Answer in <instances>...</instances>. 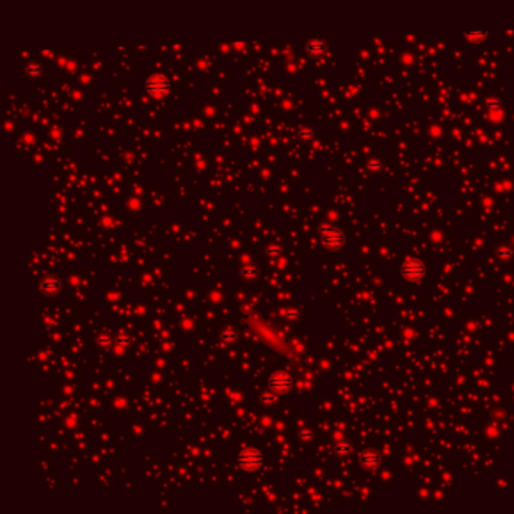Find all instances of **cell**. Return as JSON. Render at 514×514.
<instances>
[{
    "mask_svg": "<svg viewBox=\"0 0 514 514\" xmlns=\"http://www.w3.org/2000/svg\"><path fill=\"white\" fill-rule=\"evenodd\" d=\"M291 386H293L291 377L283 373H276L269 382V387L275 394H286L291 389Z\"/></svg>",
    "mask_w": 514,
    "mask_h": 514,
    "instance_id": "obj_3",
    "label": "cell"
},
{
    "mask_svg": "<svg viewBox=\"0 0 514 514\" xmlns=\"http://www.w3.org/2000/svg\"><path fill=\"white\" fill-rule=\"evenodd\" d=\"M257 269H255V267H252V265H249V267H243V269H241V276L243 278H255L257 276Z\"/></svg>",
    "mask_w": 514,
    "mask_h": 514,
    "instance_id": "obj_8",
    "label": "cell"
},
{
    "mask_svg": "<svg viewBox=\"0 0 514 514\" xmlns=\"http://www.w3.org/2000/svg\"><path fill=\"white\" fill-rule=\"evenodd\" d=\"M261 400H262V403H265V404H273V403L276 401V395H273V394H265V395L261 397Z\"/></svg>",
    "mask_w": 514,
    "mask_h": 514,
    "instance_id": "obj_11",
    "label": "cell"
},
{
    "mask_svg": "<svg viewBox=\"0 0 514 514\" xmlns=\"http://www.w3.org/2000/svg\"><path fill=\"white\" fill-rule=\"evenodd\" d=\"M324 50H326V44H324V41L320 39V38H312L309 43H308V51H309V54L312 57L323 56Z\"/></svg>",
    "mask_w": 514,
    "mask_h": 514,
    "instance_id": "obj_7",
    "label": "cell"
},
{
    "mask_svg": "<svg viewBox=\"0 0 514 514\" xmlns=\"http://www.w3.org/2000/svg\"><path fill=\"white\" fill-rule=\"evenodd\" d=\"M41 290H43V293L46 296H56L60 291V281H59V278L54 276V275L46 276L43 279V282H41Z\"/></svg>",
    "mask_w": 514,
    "mask_h": 514,
    "instance_id": "obj_5",
    "label": "cell"
},
{
    "mask_svg": "<svg viewBox=\"0 0 514 514\" xmlns=\"http://www.w3.org/2000/svg\"><path fill=\"white\" fill-rule=\"evenodd\" d=\"M235 339H237V334H235V332H232V331H226V332L222 335V341H223V342H230V344H232Z\"/></svg>",
    "mask_w": 514,
    "mask_h": 514,
    "instance_id": "obj_10",
    "label": "cell"
},
{
    "mask_svg": "<svg viewBox=\"0 0 514 514\" xmlns=\"http://www.w3.org/2000/svg\"><path fill=\"white\" fill-rule=\"evenodd\" d=\"M352 448L350 445H338L336 446V452H339V454H345V452H348Z\"/></svg>",
    "mask_w": 514,
    "mask_h": 514,
    "instance_id": "obj_12",
    "label": "cell"
},
{
    "mask_svg": "<svg viewBox=\"0 0 514 514\" xmlns=\"http://www.w3.org/2000/svg\"><path fill=\"white\" fill-rule=\"evenodd\" d=\"M262 454L255 448H246L237 456L238 466L246 472H254L261 467L262 464Z\"/></svg>",
    "mask_w": 514,
    "mask_h": 514,
    "instance_id": "obj_1",
    "label": "cell"
},
{
    "mask_svg": "<svg viewBox=\"0 0 514 514\" xmlns=\"http://www.w3.org/2000/svg\"><path fill=\"white\" fill-rule=\"evenodd\" d=\"M424 273V264L418 259H410L403 265V275L409 279H418Z\"/></svg>",
    "mask_w": 514,
    "mask_h": 514,
    "instance_id": "obj_4",
    "label": "cell"
},
{
    "mask_svg": "<svg viewBox=\"0 0 514 514\" xmlns=\"http://www.w3.org/2000/svg\"><path fill=\"white\" fill-rule=\"evenodd\" d=\"M320 234H321V241H323V244L326 246V248L332 249V251L341 248V244L344 241V235L341 234V231L334 228V226H331V225L321 226Z\"/></svg>",
    "mask_w": 514,
    "mask_h": 514,
    "instance_id": "obj_2",
    "label": "cell"
},
{
    "mask_svg": "<svg viewBox=\"0 0 514 514\" xmlns=\"http://www.w3.org/2000/svg\"><path fill=\"white\" fill-rule=\"evenodd\" d=\"M379 462H380V457H379L377 452H374V451H365L363 454L360 456V463H362V466L366 467V469H374V467H377Z\"/></svg>",
    "mask_w": 514,
    "mask_h": 514,
    "instance_id": "obj_6",
    "label": "cell"
},
{
    "mask_svg": "<svg viewBox=\"0 0 514 514\" xmlns=\"http://www.w3.org/2000/svg\"><path fill=\"white\" fill-rule=\"evenodd\" d=\"M467 36L470 39H474V41H481V39L486 38V30H470L467 33Z\"/></svg>",
    "mask_w": 514,
    "mask_h": 514,
    "instance_id": "obj_9",
    "label": "cell"
}]
</instances>
